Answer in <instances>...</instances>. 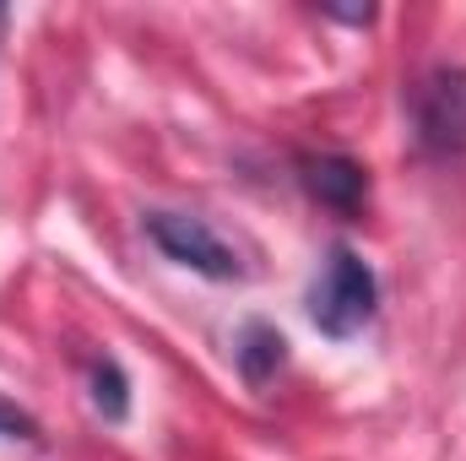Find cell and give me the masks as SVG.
<instances>
[{"mask_svg":"<svg viewBox=\"0 0 466 461\" xmlns=\"http://www.w3.org/2000/svg\"><path fill=\"white\" fill-rule=\"evenodd\" d=\"M0 440H33V418L5 396H0Z\"/></svg>","mask_w":466,"mask_h":461,"instance_id":"cell-7","label":"cell"},{"mask_svg":"<svg viewBox=\"0 0 466 461\" xmlns=\"http://www.w3.org/2000/svg\"><path fill=\"white\" fill-rule=\"evenodd\" d=\"M93 385H98L93 402H98L109 418H125V380H119L115 364H98V369H93Z\"/></svg>","mask_w":466,"mask_h":461,"instance_id":"cell-6","label":"cell"},{"mask_svg":"<svg viewBox=\"0 0 466 461\" xmlns=\"http://www.w3.org/2000/svg\"><path fill=\"white\" fill-rule=\"evenodd\" d=\"M147 233L157 239V250H163L168 261H179V266H190V271H201V277H218V282L238 277V255H233L228 244L207 229L201 218H185V212H152V218H147Z\"/></svg>","mask_w":466,"mask_h":461,"instance_id":"cell-2","label":"cell"},{"mask_svg":"<svg viewBox=\"0 0 466 461\" xmlns=\"http://www.w3.org/2000/svg\"><path fill=\"white\" fill-rule=\"evenodd\" d=\"M238 364H244L249 380H266V374L282 364V337H277L271 326H249V332H244V347H238Z\"/></svg>","mask_w":466,"mask_h":461,"instance_id":"cell-5","label":"cell"},{"mask_svg":"<svg viewBox=\"0 0 466 461\" xmlns=\"http://www.w3.org/2000/svg\"><path fill=\"white\" fill-rule=\"evenodd\" d=\"M304 185L315 201H326L337 212H358V201L369 190V179L352 158H304Z\"/></svg>","mask_w":466,"mask_h":461,"instance_id":"cell-4","label":"cell"},{"mask_svg":"<svg viewBox=\"0 0 466 461\" xmlns=\"http://www.w3.org/2000/svg\"><path fill=\"white\" fill-rule=\"evenodd\" d=\"M374 299H380V282L374 271L363 266V255L352 250H331L326 271L315 277L309 288V315L326 337H352L369 315H374Z\"/></svg>","mask_w":466,"mask_h":461,"instance_id":"cell-1","label":"cell"},{"mask_svg":"<svg viewBox=\"0 0 466 461\" xmlns=\"http://www.w3.org/2000/svg\"><path fill=\"white\" fill-rule=\"evenodd\" d=\"M412 115H418V141L429 152H466V71H434L423 77L418 98H412Z\"/></svg>","mask_w":466,"mask_h":461,"instance_id":"cell-3","label":"cell"}]
</instances>
